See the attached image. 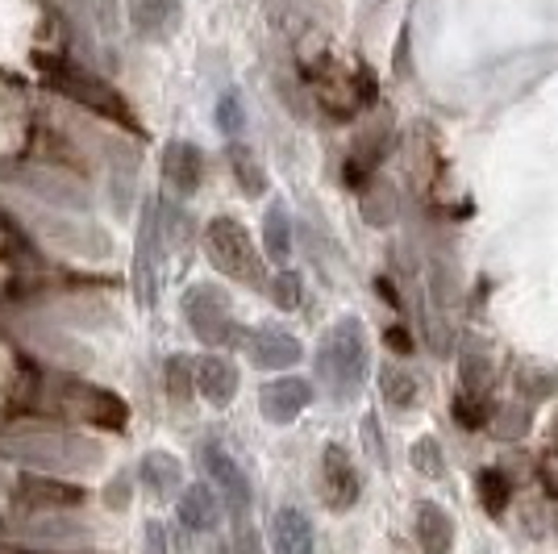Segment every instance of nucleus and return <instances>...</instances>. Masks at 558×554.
Segmentation results:
<instances>
[{
    "instance_id": "423d86ee",
    "label": "nucleus",
    "mask_w": 558,
    "mask_h": 554,
    "mask_svg": "<svg viewBox=\"0 0 558 554\" xmlns=\"http://www.w3.org/2000/svg\"><path fill=\"white\" fill-rule=\"evenodd\" d=\"M184 317L201 342H209V347L233 342V329L238 325H233V313H230V297L221 288H209V284L192 288L184 297Z\"/></svg>"
},
{
    "instance_id": "9d476101",
    "label": "nucleus",
    "mask_w": 558,
    "mask_h": 554,
    "mask_svg": "<svg viewBox=\"0 0 558 554\" xmlns=\"http://www.w3.org/2000/svg\"><path fill=\"white\" fill-rule=\"evenodd\" d=\"M322 496L333 513H347L359 501V475L342 446H326V455H322Z\"/></svg>"
},
{
    "instance_id": "f03ea898",
    "label": "nucleus",
    "mask_w": 558,
    "mask_h": 554,
    "mask_svg": "<svg viewBox=\"0 0 558 554\" xmlns=\"http://www.w3.org/2000/svg\"><path fill=\"white\" fill-rule=\"evenodd\" d=\"M0 455L25 462L43 475H68V471H93L105 462V450L96 438H84L75 430H63L59 421H13L0 425Z\"/></svg>"
},
{
    "instance_id": "72a5a7b5",
    "label": "nucleus",
    "mask_w": 558,
    "mask_h": 554,
    "mask_svg": "<svg viewBox=\"0 0 558 554\" xmlns=\"http://www.w3.org/2000/svg\"><path fill=\"white\" fill-rule=\"evenodd\" d=\"M233 554H263V542H258V533L251 530V526L238 530V546H233Z\"/></svg>"
},
{
    "instance_id": "bb28decb",
    "label": "nucleus",
    "mask_w": 558,
    "mask_h": 554,
    "mask_svg": "<svg viewBox=\"0 0 558 554\" xmlns=\"http://www.w3.org/2000/svg\"><path fill=\"white\" fill-rule=\"evenodd\" d=\"M413 467H417L421 475H429V480H438L446 471V459H442V446L434 438H421L413 442Z\"/></svg>"
},
{
    "instance_id": "9b49d317",
    "label": "nucleus",
    "mask_w": 558,
    "mask_h": 554,
    "mask_svg": "<svg viewBox=\"0 0 558 554\" xmlns=\"http://www.w3.org/2000/svg\"><path fill=\"white\" fill-rule=\"evenodd\" d=\"M159 254H163V226H159V205L150 201L142 213V233H138V292L150 304L159 292Z\"/></svg>"
},
{
    "instance_id": "f257e3e1",
    "label": "nucleus",
    "mask_w": 558,
    "mask_h": 554,
    "mask_svg": "<svg viewBox=\"0 0 558 554\" xmlns=\"http://www.w3.org/2000/svg\"><path fill=\"white\" fill-rule=\"evenodd\" d=\"M25 417H47L63 425H93V430H125L130 425V405L109 388H96L80 375L63 371H29L13 388L9 400Z\"/></svg>"
},
{
    "instance_id": "20e7f679",
    "label": "nucleus",
    "mask_w": 558,
    "mask_h": 554,
    "mask_svg": "<svg viewBox=\"0 0 558 554\" xmlns=\"http://www.w3.org/2000/svg\"><path fill=\"white\" fill-rule=\"evenodd\" d=\"M317 368H322V380L338 396H350L363 375H367V342H363V325L354 317H342L326 334L322 342V354H317Z\"/></svg>"
},
{
    "instance_id": "6e6552de",
    "label": "nucleus",
    "mask_w": 558,
    "mask_h": 554,
    "mask_svg": "<svg viewBox=\"0 0 558 554\" xmlns=\"http://www.w3.org/2000/svg\"><path fill=\"white\" fill-rule=\"evenodd\" d=\"M201 462H205V475H209V484L217 487V496L226 501L233 517H242L246 508H251V480H246V471H242V462L233 459L226 446H217L209 442L205 450H201Z\"/></svg>"
},
{
    "instance_id": "6ab92c4d",
    "label": "nucleus",
    "mask_w": 558,
    "mask_h": 554,
    "mask_svg": "<svg viewBox=\"0 0 558 554\" xmlns=\"http://www.w3.org/2000/svg\"><path fill=\"white\" fill-rule=\"evenodd\" d=\"M263 246L271 263H288L292 258V221H288V208L271 205L263 217Z\"/></svg>"
},
{
    "instance_id": "aec40b11",
    "label": "nucleus",
    "mask_w": 558,
    "mask_h": 554,
    "mask_svg": "<svg viewBox=\"0 0 558 554\" xmlns=\"http://www.w3.org/2000/svg\"><path fill=\"white\" fill-rule=\"evenodd\" d=\"M180 13V0H130V22L138 25L142 34L150 29H167Z\"/></svg>"
},
{
    "instance_id": "4468645a",
    "label": "nucleus",
    "mask_w": 558,
    "mask_h": 554,
    "mask_svg": "<svg viewBox=\"0 0 558 554\" xmlns=\"http://www.w3.org/2000/svg\"><path fill=\"white\" fill-rule=\"evenodd\" d=\"M196 393L209 400L213 409H226L238 396V368L226 354H209L196 363Z\"/></svg>"
},
{
    "instance_id": "4be33fe9",
    "label": "nucleus",
    "mask_w": 558,
    "mask_h": 554,
    "mask_svg": "<svg viewBox=\"0 0 558 554\" xmlns=\"http://www.w3.org/2000/svg\"><path fill=\"white\" fill-rule=\"evenodd\" d=\"M512 501V484L505 471H496V467H488V471H480V505L488 508V513H505Z\"/></svg>"
},
{
    "instance_id": "b1692460",
    "label": "nucleus",
    "mask_w": 558,
    "mask_h": 554,
    "mask_svg": "<svg viewBox=\"0 0 558 554\" xmlns=\"http://www.w3.org/2000/svg\"><path fill=\"white\" fill-rule=\"evenodd\" d=\"M454 421L463 425V430H484L492 421V409H488V400L480 393H466L463 396H454Z\"/></svg>"
},
{
    "instance_id": "0eeeda50",
    "label": "nucleus",
    "mask_w": 558,
    "mask_h": 554,
    "mask_svg": "<svg viewBox=\"0 0 558 554\" xmlns=\"http://www.w3.org/2000/svg\"><path fill=\"white\" fill-rule=\"evenodd\" d=\"M13 505L25 508V513H63V508H80L84 505V487L68 484L59 475H22L17 487H13Z\"/></svg>"
},
{
    "instance_id": "5701e85b",
    "label": "nucleus",
    "mask_w": 558,
    "mask_h": 554,
    "mask_svg": "<svg viewBox=\"0 0 558 554\" xmlns=\"http://www.w3.org/2000/svg\"><path fill=\"white\" fill-rule=\"evenodd\" d=\"M379 388H384L388 405H396V409H409V405L417 400V380H413L404 368H384V375H379Z\"/></svg>"
},
{
    "instance_id": "c756f323",
    "label": "nucleus",
    "mask_w": 558,
    "mask_h": 554,
    "mask_svg": "<svg viewBox=\"0 0 558 554\" xmlns=\"http://www.w3.org/2000/svg\"><path fill=\"white\" fill-rule=\"evenodd\" d=\"M525 425H530V417L521 413V405H505L500 413L492 417V430H496L500 438H517V434H525Z\"/></svg>"
},
{
    "instance_id": "473e14b6",
    "label": "nucleus",
    "mask_w": 558,
    "mask_h": 554,
    "mask_svg": "<svg viewBox=\"0 0 558 554\" xmlns=\"http://www.w3.org/2000/svg\"><path fill=\"white\" fill-rule=\"evenodd\" d=\"M142 554H167V533L159 521H150L146 533H142Z\"/></svg>"
},
{
    "instance_id": "1a4fd4ad",
    "label": "nucleus",
    "mask_w": 558,
    "mask_h": 554,
    "mask_svg": "<svg viewBox=\"0 0 558 554\" xmlns=\"http://www.w3.org/2000/svg\"><path fill=\"white\" fill-rule=\"evenodd\" d=\"M313 405V384L308 380H296V375H283L276 384H267L263 393H258V409L267 421H276V425H288V421H296Z\"/></svg>"
},
{
    "instance_id": "2f4dec72",
    "label": "nucleus",
    "mask_w": 558,
    "mask_h": 554,
    "mask_svg": "<svg viewBox=\"0 0 558 554\" xmlns=\"http://www.w3.org/2000/svg\"><path fill=\"white\" fill-rule=\"evenodd\" d=\"M217 121L226 125V134H238L242 130V109H238V96H221V105H217Z\"/></svg>"
},
{
    "instance_id": "39448f33",
    "label": "nucleus",
    "mask_w": 558,
    "mask_h": 554,
    "mask_svg": "<svg viewBox=\"0 0 558 554\" xmlns=\"http://www.w3.org/2000/svg\"><path fill=\"white\" fill-rule=\"evenodd\" d=\"M205 254H209V263L221 276L238 279L246 288L263 284V258H258L251 233L242 230L233 217H213L205 226Z\"/></svg>"
},
{
    "instance_id": "cd10ccee",
    "label": "nucleus",
    "mask_w": 558,
    "mask_h": 554,
    "mask_svg": "<svg viewBox=\"0 0 558 554\" xmlns=\"http://www.w3.org/2000/svg\"><path fill=\"white\" fill-rule=\"evenodd\" d=\"M301 292H304V284L296 272H279L276 279H271V301L279 304V309H301Z\"/></svg>"
},
{
    "instance_id": "a211bd4d",
    "label": "nucleus",
    "mask_w": 558,
    "mask_h": 554,
    "mask_svg": "<svg viewBox=\"0 0 558 554\" xmlns=\"http://www.w3.org/2000/svg\"><path fill=\"white\" fill-rule=\"evenodd\" d=\"M417 542L425 554H450L454 546V526H450L446 508H438L434 501L417 505Z\"/></svg>"
},
{
    "instance_id": "7ed1b4c3",
    "label": "nucleus",
    "mask_w": 558,
    "mask_h": 554,
    "mask_svg": "<svg viewBox=\"0 0 558 554\" xmlns=\"http://www.w3.org/2000/svg\"><path fill=\"white\" fill-rule=\"evenodd\" d=\"M38 71H43V80H47L50 88L59 96H68L75 105H84V109H93L96 117H105V121H113L121 130H130V134H138V117L134 109L125 105V96L117 93L113 84H105V80H96L93 71H84L80 63H68V59H38Z\"/></svg>"
},
{
    "instance_id": "dca6fc26",
    "label": "nucleus",
    "mask_w": 558,
    "mask_h": 554,
    "mask_svg": "<svg viewBox=\"0 0 558 554\" xmlns=\"http://www.w3.org/2000/svg\"><path fill=\"white\" fill-rule=\"evenodd\" d=\"M142 484H146L150 496H159V501H175L180 484H184V467H180L175 455H167V450H150L142 459Z\"/></svg>"
},
{
    "instance_id": "393cba45",
    "label": "nucleus",
    "mask_w": 558,
    "mask_h": 554,
    "mask_svg": "<svg viewBox=\"0 0 558 554\" xmlns=\"http://www.w3.org/2000/svg\"><path fill=\"white\" fill-rule=\"evenodd\" d=\"M192 388H196V363L187 354L167 359V393H171V400H187Z\"/></svg>"
},
{
    "instance_id": "a878e982",
    "label": "nucleus",
    "mask_w": 558,
    "mask_h": 554,
    "mask_svg": "<svg viewBox=\"0 0 558 554\" xmlns=\"http://www.w3.org/2000/svg\"><path fill=\"white\" fill-rule=\"evenodd\" d=\"M363 217H367L372 226H388V221H396V196H392V188H384V184H372V188H367V196H363Z\"/></svg>"
},
{
    "instance_id": "c85d7f7f",
    "label": "nucleus",
    "mask_w": 558,
    "mask_h": 554,
    "mask_svg": "<svg viewBox=\"0 0 558 554\" xmlns=\"http://www.w3.org/2000/svg\"><path fill=\"white\" fill-rule=\"evenodd\" d=\"M459 375H463L466 393H484V388L492 384V363L488 359H480V354H466L463 363H459Z\"/></svg>"
},
{
    "instance_id": "ddd939ff",
    "label": "nucleus",
    "mask_w": 558,
    "mask_h": 554,
    "mask_svg": "<svg viewBox=\"0 0 558 554\" xmlns=\"http://www.w3.org/2000/svg\"><path fill=\"white\" fill-rule=\"evenodd\" d=\"M163 176L180 196H192L201 188V180H205V155H201V146H192V142H167Z\"/></svg>"
},
{
    "instance_id": "7c9ffc66",
    "label": "nucleus",
    "mask_w": 558,
    "mask_h": 554,
    "mask_svg": "<svg viewBox=\"0 0 558 554\" xmlns=\"http://www.w3.org/2000/svg\"><path fill=\"white\" fill-rule=\"evenodd\" d=\"M517 384L525 388V393L534 396V400H546V396L558 388V380L555 375H546V371H537V368H525L521 375H517Z\"/></svg>"
},
{
    "instance_id": "f704fd0d",
    "label": "nucleus",
    "mask_w": 558,
    "mask_h": 554,
    "mask_svg": "<svg viewBox=\"0 0 558 554\" xmlns=\"http://www.w3.org/2000/svg\"><path fill=\"white\" fill-rule=\"evenodd\" d=\"M388 342H392L400 354H409V350H413V338L404 334V325H392V329H388Z\"/></svg>"
},
{
    "instance_id": "f8f14e48",
    "label": "nucleus",
    "mask_w": 558,
    "mask_h": 554,
    "mask_svg": "<svg viewBox=\"0 0 558 554\" xmlns=\"http://www.w3.org/2000/svg\"><path fill=\"white\" fill-rule=\"evenodd\" d=\"M246 354H251L255 368L283 371V368H292V363H301L304 347L292 338V334L276 329V325H263V329H255V334L246 338Z\"/></svg>"
},
{
    "instance_id": "f3484780",
    "label": "nucleus",
    "mask_w": 558,
    "mask_h": 554,
    "mask_svg": "<svg viewBox=\"0 0 558 554\" xmlns=\"http://www.w3.org/2000/svg\"><path fill=\"white\" fill-rule=\"evenodd\" d=\"M271 546L276 554H313V526L301 508H279L271 517Z\"/></svg>"
},
{
    "instance_id": "412c9836",
    "label": "nucleus",
    "mask_w": 558,
    "mask_h": 554,
    "mask_svg": "<svg viewBox=\"0 0 558 554\" xmlns=\"http://www.w3.org/2000/svg\"><path fill=\"white\" fill-rule=\"evenodd\" d=\"M230 162H233L238 184L246 188L251 196H263V192H267V176H263V167H258V159H255V150H251V146L230 142Z\"/></svg>"
},
{
    "instance_id": "2eb2a0df",
    "label": "nucleus",
    "mask_w": 558,
    "mask_h": 554,
    "mask_svg": "<svg viewBox=\"0 0 558 554\" xmlns=\"http://www.w3.org/2000/svg\"><path fill=\"white\" fill-rule=\"evenodd\" d=\"M221 496H217V487L209 484H192L180 496V526L192 533H209L217 530V521H221Z\"/></svg>"
}]
</instances>
